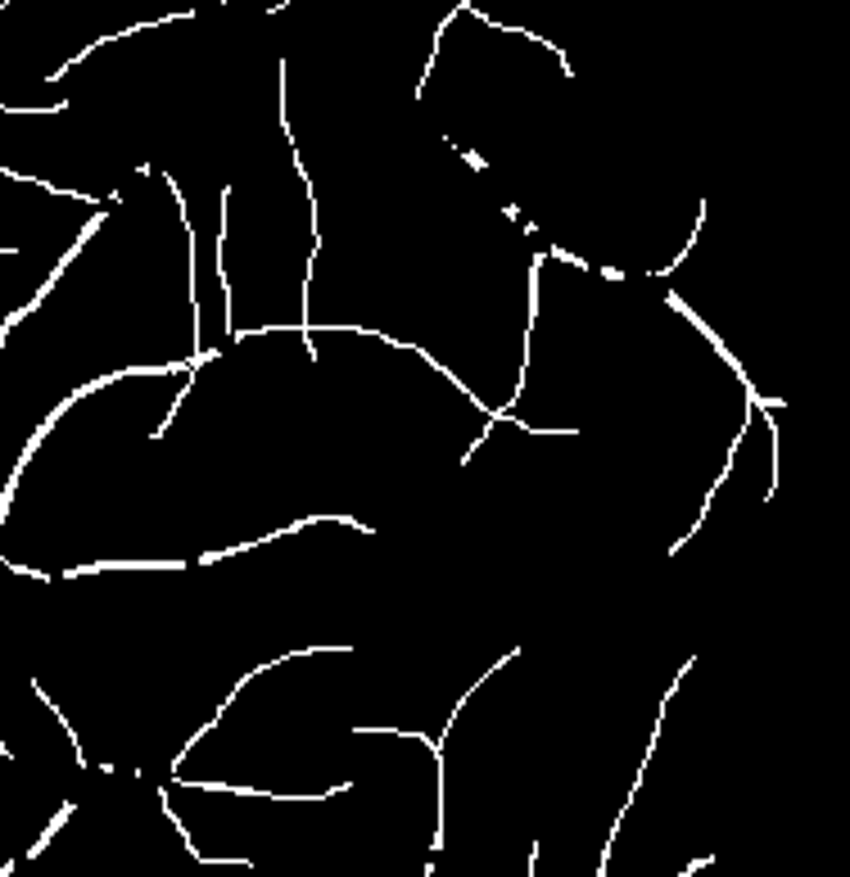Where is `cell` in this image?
<instances>
[{"label": "cell", "mask_w": 850, "mask_h": 877, "mask_svg": "<svg viewBox=\"0 0 850 877\" xmlns=\"http://www.w3.org/2000/svg\"><path fill=\"white\" fill-rule=\"evenodd\" d=\"M68 819H73V801H68V805H64V810H59V814H55V819H50V823H46V832H41V837H37V846H32V850H28V855H41V850H46V846H50V837H55V832H59V828H64V823H68Z\"/></svg>", "instance_id": "cell-1"}, {"label": "cell", "mask_w": 850, "mask_h": 877, "mask_svg": "<svg viewBox=\"0 0 850 877\" xmlns=\"http://www.w3.org/2000/svg\"><path fill=\"white\" fill-rule=\"evenodd\" d=\"M543 258H557V263H570V267H588V258H575L570 249H561V245H552V254H543Z\"/></svg>", "instance_id": "cell-2"}]
</instances>
